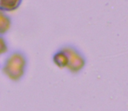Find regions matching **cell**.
<instances>
[{
  "label": "cell",
  "mask_w": 128,
  "mask_h": 111,
  "mask_svg": "<svg viewBox=\"0 0 128 111\" xmlns=\"http://www.w3.org/2000/svg\"><path fill=\"white\" fill-rule=\"evenodd\" d=\"M62 48L68 57V65L66 69L72 75L80 74L87 64L86 55L78 47L73 44H67Z\"/></svg>",
  "instance_id": "cell-1"
},
{
  "label": "cell",
  "mask_w": 128,
  "mask_h": 111,
  "mask_svg": "<svg viewBox=\"0 0 128 111\" xmlns=\"http://www.w3.org/2000/svg\"><path fill=\"white\" fill-rule=\"evenodd\" d=\"M26 61L21 53H13L7 58L4 66V72L9 78L18 80L24 75Z\"/></svg>",
  "instance_id": "cell-2"
},
{
  "label": "cell",
  "mask_w": 128,
  "mask_h": 111,
  "mask_svg": "<svg viewBox=\"0 0 128 111\" xmlns=\"http://www.w3.org/2000/svg\"><path fill=\"white\" fill-rule=\"evenodd\" d=\"M52 61L54 64L59 69H66L68 65V57L66 51L63 50V48L59 49L54 53L52 56Z\"/></svg>",
  "instance_id": "cell-3"
},
{
  "label": "cell",
  "mask_w": 128,
  "mask_h": 111,
  "mask_svg": "<svg viewBox=\"0 0 128 111\" xmlns=\"http://www.w3.org/2000/svg\"><path fill=\"white\" fill-rule=\"evenodd\" d=\"M23 0H0V10L10 13L17 10L20 7Z\"/></svg>",
  "instance_id": "cell-4"
},
{
  "label": "cell",
  "mask_w": 128,
  "mask_h": 111,
  "mask_svg": "<svg viewBox=\"0 0 128 111\" xmlns=\"http://www.w3.org/2000/svg\"><path fill=\"white\" fill-rule=\"evenodd\" d=\"M12 19L5 12L0 10V36L5 35L12 28Z\"/></svg>",
  "instance_id": "cell-5"
},
{
  "label": "cell",
  "mask_w": 128,
  "mask_h": 111,
  "mask_svg": "<svg viewBox=\"0 0 128 111\" xmlns=\"http://www.w3.org/2000/svg\"><path fill=\"white\" fill-rule=\"evenodd\" d=\"M8 51V44L3 36H0V56L4 55Z\"/></svg>",
  "instance_id": "cell-6"
}]
</instances>
